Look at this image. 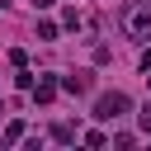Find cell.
I'll return each instance as SVG.
<instances>
[{
    "mask_svg": "<svg viewBox=\"0 0 151 151\" xmlns=\"http://www.w3.org/2000/svg\"><path fill=\"white\" fill-rule=\"evenodd\" d=\"M57 90H61V80H52V76H42V80L33 85V104H52V99H57Z\"/></svg>",
    "mask_w": 151,
    "mask_h": 151,
    "instance_id": "3957f363",
    "label": "cell"
},
{
    "mask_svg": "<svg viewBox=\"0 0 151 151\" xmlns=\"http://www.w3.org/2000/svg\"><path fill=\"white\" fill-rule=\"evenodd\" d=\"M142 71H151V47H146V52H142Z\"/></svg>",
    "mask_w": 151,
    "mask_h": 151,
    "instance_id": "ba28073f",
    "label": "cell"
},
{
    "mask_svg": "<svg viewBox=\"0 0 151 151\" xmlns=\"http://www.w3.org/2000/svg\"><path fill=\"white\" fill-rule=\"evenodd\" d=\"M137 123H142V127L151 132V104H142V113H137Z\"/></svg>",
    "mask_w": 151,
    "mask_h": 151,
    "instance_id": "52a82bcc",
    "label": "cell"
},
{
    "mask_svg": "<svg viewBox=\"0 0 151 151\" xmlns=\"http://www.w3.org/2000/svg\"><path fill=\"white\" fill-rule=\"evenodd\" d=\"M47 5H52V0H38V9H47Z\"/></svg>",
    "mask_w": 151,
    "mask_h": 151,
    "instance_id": "9c48e42d",
    "label": "cell"
},
{
    "mask_svg": "<svg viewBox=\"0 0 151 151\" xmlns=\"http://www.w3.org/2000/svg\"><path fill=\"white\" fill-rule=\"evenodd\" d=\"M38 42H57V24H52V19L38 24Z\"/></svg>",
    "mask_w": 151,
    "mask_h": 151,
    "instance_id": "5b68a950",
    "label": "cell"
},
{
    "mask_svg": "<svg viewBox=\"0 0 151 151\" xmlns=\"http://www.w3.org/2000/svg\"><path fill=\"white\" fill-rule=\"evenodd\" d=\"M127 109H132V99H127L123 90H109V94L94 99V118H99V123H113V118H123Z\"/></svg>",
    "mask_w": 151,
    "mask_h": 151,
    "instance_id": "6da1fadb",
    "label": "cell"
},
{
    "mask_svg": "<svg viewBox=\"0 0 151 151\" xmlns=\"http://www.w3.org/2000/svg\"><path fill=\"white\" fill-rule=\"evenodd\" d=\"M90 85H94V80H90V71H76V76H61V90H66V94H85Z\"/></svg>",
    "mask_w": 151,
    "mask_h": 151,
    "instance_id": "277c9868",
    "label": "cell"
},
{
    "mask_svg": "<svg viewBox=\"0 0 151 151\" xmlns=\"http://www.w3.org/2000/svg\"><path fill=\"white\" fill-rule=\"evenodd\" d=\"M52 137H57V142H76V127H71V123H57Z\"/></svg>",
    "mask_w": 151,
    "mask_h": 151,
    "instance_id": "8992f818",
    "label": "cell"
},
{
    "mask_svg": "<svg viewBox=\"0 0 151 151\" xmlns=\"http://www.w3.org/2000/svg\"><path fill=\"white\" fill-rule=\"evenodd\" d=\"M146 85H151V71H146Z\"/></svg>",
    "mask_w": 151,
    "mask_h": 151,
    "instance_id": "30bf717a",
    "label": "cell"
},
{
    "mask_svg": "<svg viewBox=\"0 0 151 151\" xmlns=\"http://www.w3.org/2000/svg\"><path fill=\"white\" fill-rule=\"evenodd\" d=\"M118 24L132 33V38H142V33H151V5H127L123 14H118Z\"/></svg>",
    "mask_w": 151,
    "mask_h": 151,
    "instance_id": "7a4b0ae2",
    "label": "cell"
}]
</instances>
